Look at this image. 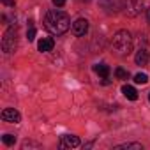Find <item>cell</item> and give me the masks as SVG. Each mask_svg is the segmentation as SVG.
Returning <instances> with one entry per match:
<instances>
[{"label": "cell", "instance_id": "6da1fadb", "mask_svg": "<svg viewBox=\"0 0 150 150\" xmlns=\"http://www.w3.org/2000/svg\"><path fill=\"white\" fill-rule=\"evenodd\" d=\"M44 27L50 34L53 35H62L69 30L71 27V20L69 16L64 13V11H58V9H51L48 11L46 18H44Z\"/></svg>", "mask_w": 150, "mask_h": 150}, {"label": "cell", "instance_id": "7a4b0ae2", "mask_svg": "<svg viewBox=\"0 0 150 150\" xmlns=\"http://www.w3.org/2000/svg\"><path fill=\"white\" fill-rule=\"evenodd\" d=\"M113 48L118 51V53H129L131 50H132V37H131V34L127 32V30H118V32H115V35H113Z\"/></svg>", "mask_w": 150, "mask_h": 150}, {"label": "cell", "instance_id": "3957f363", "mask_svg": "<svg viewBox=\"0 0 150 150\" xmlns=\"http://www.w3.org/2000/svg\"><path fill=\"white\" fill-rule=\"evenodd\" d=\"M16 46H18V32H16V27H11L6 30L2 37V50L4 53H13Z\"/></svg>", "mask_w": 150, "mask_h": 150}, {"label": "cell", "instance_id": "277c9868", "mask_svg": "<svg viewBox=\"0 0 150 150\" xmlns=\"http://www.w3.org/2000/svg\"><path fill=\"white\" fill-rule=\"evenodd\" d=\"M143 9V4H141V0H124V13L131 18L138 16Z\"/></svg>", "mask_w": 150, "mask_h": 150}, {"label": "cell", "instance_id": "5b68a950", "mask_svg": "<svg viewBox=\"0 0 150 150\" xmlns=\"http://www.w3.org/2000/svg\"><path fill=\"white\" fill-rule=\"evenodd\" d=\"M87 32H88V21L85 18H78L72 23V34L76 37H83Z\"/></svg>", "mask_w": 150, "mask_h": 150}, {"label": "cell", "instance_id": "8992f818", "mask_svg": "<svg viewBox=\"0 0 150 150\" xmlns=\"http://www.w3.org/2000/svg\"><path fill=\"white\" fill-rule=\"evenodd\" d=\"M0 117H2V120H4V122H9V124H18V122L21 120L20 111H18V110H14V108H6Z\"/></svg>", "mask_w": 150, "mask_h": 150}, {"label": "cell", "instance_id": "52a82bcc", "mask_svg": "<svg viewBox=\"0 0 150 150\" xmlns=\"http://www.w3.org/2000/svg\"><path fill=\"white\" fill-rule=\"evenodd\" d=\"M80 146V138L72 136V134H65L60 139V148H76Z\"/></svg>", "mask_w": 150, "mask_h": 150}, {"label": "cell", "instance_id": "ba28073f", "mask_svg": "<svg viewBox=\"0 0 150 150\" xmlns=\"http://www.w3.org/2000/svg\"><path fill=\"white\" fill-rule=\"evenodd\" d=\"M53 46H55V41H53L51 37H42V39L37 42V50H39V51H42V53L51 51V50H53Z\"/></svg>", "mask_w": 150, "mask_h": 150}, {"label": "cell", "instance_id": "9c48e42d", "mask_svg": "<svg viewBox=\"0 0 150 150\" xmlns=\"http://www.w3.org/2000/svg\"><path fill=\"white\" fill-rule=\"evenodd\" d=\"M134 62L138 65H146V62H148V51L145 48H139L138 53H136V57H134Z\"/></svg>", "mask_w": 150, "mask_h": 150}, {"label": "cell", "instance_id": "30bf717a", "mask_svg": "<svg viewBox=\"0 0 150 150\" xmlns=\"http://www.w3.org/2000/svg\"><path fill=\"white\" fill-rule=\"evenodd\" d=\"M122 94H124L129 101H136V99H138V92H136V88L131 87V85H124V87H122Z\"/></svg>", "mask_w": 150, "mask_h": 150}, {"label": "cell", "instance_id": "8fae6325", "mask_svg": "<svg viewBox=\"0 0 150 150\" xmlns=\"http://www.w3.org/2000/svg\"><path fill=\"white\" fill-rule=\"evenodd\" d=\"M143 150V145L139 143H122V145H117L115 150Z\"/></svg>", "mask_w": 150, "mask_h": 150}, {"label": "cell", "instance_id": "7c38bea8", "mask_svg": "<svg viewBox=\"0 0 150 150\" xmlns=\"http://www.w3.org/2000/svg\"><path fill=\"white\" fill-rule=\"evenodd\" d=\"M94 71L99 74L101 78H108V74H110V67H108L106 64H97V65H94Z\"/></svg>", "mask_w": 150, "mask_h": 150}, {"label": "cell", "instance_id": "4fadbf2b", "mask_svg": "<svg viewBox=\"0 0 150 150\" xmlns=\"http://www.w3.org/2000/svg\"><path fill=\"white\" fill-rule=\"evenodd\" d=\"M134 83H138V85H145V83H148V74H145V72H138L136 76H134Z\"/></svg>", "mask_w": 150, "mask_h": 150}, {"label": "cell", "instance_id": "5bb4252c", "mask_svg": "<svg viewBox=\"0 0 150 150\" xmlns=\"http://www.w3.org/2000/svg\"><path fill=\"white\" fill-rule=\"evenodd\" d=\"M115 76H117L118 80H129V72H127L124 67H117V69H115Z\"/></svg>", "mask_w": 150, "mask_h": 150}, {"label": "cell", "instance_id": "9a60e30c", "mask_svg": "<svg viewBox=\"0 0 150 150\" xmlns=\"http://www.w3.org/2000/svg\"><path fill=\"white\" fill-rule=\"evenodd\" d=\"M2 141H4V145L13 146V145L16 143V136H14V134H4V136H2Z\"/></svg>", "mask_w": 150, "mask_h": 150}, {"label": "cell", "instance_id": "2e32d148", "mask_svg": "<svg viewBox=\"0 0 150 150\" xmlns=\"http://www.w3.org/2000/svg\"><path fill=\"white\" fill-rule=\"evenodd\" d=\"M35 34H37V30H35L34 27H30L28 32H27V39H28V41H34V39H35Z\"/></svg>", "mask_w": 150, "mask_h": 150}, {"label": "cell", "instance_id": "e0dca14e", "mask_svg": "<svg viewBox=\"0 0 150 150\" xmlns=\"http://www.w3.org/2000/svg\"><path fill=\"white\" fill-rule=\"evenodd\" d=\"M51 2H53L55 7H62V6L65 4V0H51Z\"/></svg>", "mask_w": 150, "mask_h": 150}, {"label": "cell", "instance_id": "ac0fdd59", "mask_svg": "<svg viewBox=\"0 0 150 150\" xmlns=\"http://www.w3.org/2000/svg\"><path fill=\"white\" fill-rule=\"evenodd\" d=\"M4 6H9V7H14V0H2Z\"/></svg>", "mask_w": 150, "mask_h": 150}, {"label": "cell", "instance_id": "d6986e66", "mask_svg": "<svg viewBox=\"0 0 150 150\" xmlns=\"http://www.w3.org/2000/svg\"><path fill=\"white\" fill-rule=\"evenodd\" d=\"M146 20H148V23H150V9H146Z\"/></svg>", "mask_w": 150, "mask_h": 150}, {"label": "cell", "instance_id": "ffe728a7", "mask_svg": "<svg viewBox=\"0 0 150 150\" xmlns=\"http://www.w3.org/2000/svg\"><path fill=\"white\" fill-rule=\"evenodd\" d=\"M148 101H150V94H148Z\"/></svg>", "mask_w": 150, "mask_h": 150}, {"label": "cell", "instance_id": "44dd1931", "mask_svg": "<svg viewBox=\"0 0 150 150\" xmlns=\"http://www.w3.org/2000/svg\"><path fill=\"white\" fill-rule=\"evenodd\" d=\"M83 2H88V0H83Z\"/></svg>", "mask_w": 150, "mask_h": 150}]
</instances>
